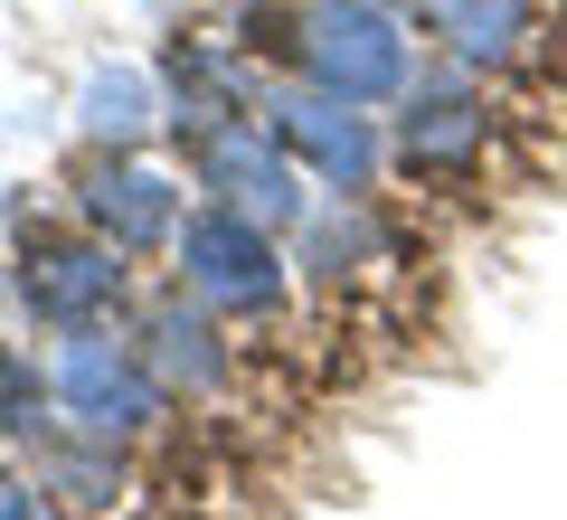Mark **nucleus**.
I'll return each instance as SVG.
<instances>
[{"label":"nucleus","instance_id":"obj_1","mask_svg":"<svg viewBox=\"0 0 567 520\" xmlns=\"http://www.w3.org/2000/svg\"><path fill=\"white\" fill-rule=\"evenodd\" d=\"M227 39H246L275 77H303L341 104H369V114H388L406 77L425 67V39L398 0H246V20Z\"/></svg>","mask_w":567,"mask_h":520},{"label":"nucleus","instance_id":"obj_2","mask_svg":"<svg viewBox=\"0 0 567 520\" xmlns=\"http://www.w3.org/2000/svg\"><path fill=\"white\" fill-rule=\"evenodd\" d=\"M171 284H181L189 303H208L227 332H246V322H284V313H293V246H284L265 218H246V208L189 190L181 237H171Z\"/></svg>","mask_w":567,"mask_h":520},{"label":"nucleus","instance_id":"obj_3","mask_svg":"<svg viewBox=\"0 0 567 520\" xmlns=\"http://www.w3.org/2000/svg\"><path fill=\"white\" fill-rule=\"evenodd\" d=\"M492 142H502L492 85L454 58H425L406 95L388 104V171H406L416 190H483Z\"/></svg>","mask_w":567,"mask_h":520},{"label":"nucleus","instance_id":"obj_4","mask_svg":"<svg viewBox=\"0 0 567 520\" xmlns=\"http://www.w3.org/2000/svg\"><path fill=\"white\" fill-rule=\"evenodd\" d=\"M10 294H20V322L48 340L66 332H104V322L133 313V256L123 246H104L95 227L58 218V227H20V246H10Z\"/></svg>","mask_w":567,"mask_h":520},{"label":"nucleus","instance_id":"obj_5","mask_svg":"<svg viewBox=\"0 0 567 520\" xmlns=\"http://www.w3.org/2000/svg\"><path fill=\"white\" fill-rule=\"evenodd\" d=\"M48 379H58V417L66 426H85V436H104V445H133V455L181 417V398L152 379V360H142V340L123 332V322L66 332L58 350H48Z\"/></svg>","mask_w":567,"mask_h":520},{"label":"nucleus","instance_id":"obj_6","mask_svg":"<svg viewBox=\"0 0 567 520\" xmlns=\"http://www.w3.org/2000/svg\"><path fill=\"white\" fill-rule=\"evenodd\" d=\"M256 123L303 161L312 190H350V200H369V190L388 181V114H369V104H341V95H322V85L265 67Z\"/></svg>","mask_w":567,"mask_h":520},{"label":"nucleus","instance_id":"obj_7","mask_svg":"<svg viewBox=\"0 0 567 520\" xmlns=\"http://www.w3.org/2000/svg\"><path fill=\"white\" fill-rule=\"evenodd\" d=\"M181 171H189V190H199V200L246 208V218H265L275 237H293V227H303V208L322 200V190L303 181V161L284 152L256 114H227V123H208V133H189V142H181Z\"/></svg>","mask_w":567,"mask_h":520},{"label":"nucleus","instance_id":"obj_8","mask_svg":"<svg viewBox=\"0 0 567 520\" xmlns=\"http://www.w3.org/2000/svg\"><path fill=\"white\" fill-rule=\"evenodd\" d=\"M181 208H189V171H162L152 152H85L76 171H66V218L95 227L104 246H123L133 265L171 256Z\"/></svg>","mask_w":567,"mask_h":520},{"label":"nucleus","instance_id":"obj_9","mask_svg":"<svg viewBox=\"0 0 567 520\" xmlns=\"http://www.w3.org/2000/svg\"><path fill=\"white\" fill-rule=\"evenodd\" d=\"M123 332L142 340L152 379H162L181 407H218L227 388H237V340H227V322L208 313V303H189L181 284H162V294H133Z\"/></svg>","mask_w":567,"mask_h":520},{"label":"nucleus","instance_id":"obj_10","mask_svg":"<svg viewBox=\"0 0 567 520\" xmlns=\"http://www.w3.org/2000/svg\"><path fill=\"white\" fill-rule=\"evenodd\" d=\"M406 20H416L425 58H454L473 77H511V67L539 58V0H398Z\"/></svg>","mask_w":567,"mask_h":520},{"label":"nucleus","instance_id":"obj_11","mask_svg":"<svg viewBox=\"0 0 567 520\" xmlns=\"http://www.w3.org/2000/svg\"><path fill=\"white\" fill-rule=\"evenodd\" d=\"M20 473L39 482L66 520H114L123 501H133V445H104V436H85V426L58 417L48 436L20 445Z\"/></svg>","mask_w":567,"mask_h":520},{"label":"nucleus","instance_id":"obj_12","mask_svg":"<svg viewBox=\"0 0 567 520\" xmlns=\"http://www.w3.org/2000/svg\"><path fill=\"white\" fill-rule=\"evenodd\" d=\"M284 246H293V284H312V294H350L369 265H388V246H379V208L350 200V190H322Z\"/></svg>","mask_w":567,"mask_h":520},{"label":"nucleus","instance_id":"obj_13","mask_svg":"<svg viewBox=\"0 0 567 520\" xmlns=\"http://www.w3.org/2000/svg\"><path fill=\"white\" fill-rule=\"evenodd\" d=\"M171 133L162 114V77L152 67H95L76 85V142L85 152H152Z\"/></svg>","mask_w":567,"mask_h":520},{"label":"nucleus","instance_id":"obj_14","mask_svg":"<svg viewBox=\"0 0 567 520\" xmlns=\"http://www.w3.org/2000/svg\"><path fill=\"white\" fill-rule=\"evenodd\" d=\"M48 426H58V379H48V350L0 332V436L29 445V436H48Z\"/></svg>","mask_w":567,"mask_h":520},{"label":"nucleus","instance_id":"obj_15","mask_svg":"<svg viewBox=\"0 0 567 520\" xmlns=\"http://www.w3.org/2000/svg\"><path fill=\"white\" fill-rule=\"evenodd\" d=\"M0 520H66V511H58L29 473H10V463H0Z\"/></svg>","mask_w":567,"mask_h":520},{"label":"nucleus","instance_id":"obj_16","mask_svg":"<svg viewBox=\"0 0 567 520\" xmlns=\"http://www.w3.org/2000/svg\"><path fill=\"white\" fill-rule=\"evenodd\" d=\"M10 313H20V294H10V256H0V322H10Z\"/></svg>","mask_w":567,"mask_h":520}]
</instances>
